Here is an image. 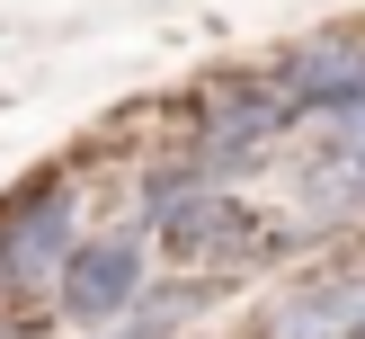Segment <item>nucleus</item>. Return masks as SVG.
Segmentation results:
<instances>
[{
	"instance_id": "obj_1",
	"label": "nucleus",
	"mask_w": 365,
	"mask_h": 339,
	"mask_svg": "<svg viewBox=\"0 0 365 339\" xmlns=\"http://www.w3.org/2000/svg\"><path fill=\"white\" fill-rule=\"evenodd\" d=\"M187 116H196V152L232 178V170H250L277 134H294L303 98L285 89V71H241V81H205Z\"/></svg>"
},
{
	"instance_id": "obj_2",
	"label": "nucleus",
	"mask_w": 365,
	"mask_h": 339,
	"mask_svg": "<svg viewBox=\"0 0 365 339\" xmlns=\"http://www.w3.org/2000/svg\"><path fill=\"white\" fill-rule=\"evenodd\" d=\"M53 285H63V321L107 330V321L143 295V232H98V241H71V259H63V277H53Z\"/></svg>"
},
{
	"instance_id": "obj_3",
	"label": "nucleus",
	"mask_w": 365,
	"mask_h": 339,
	"mask_svg": "<svg viewBox=\"0 0 365 339\" xmlns=\"http://www.w3.org/2000/svg\"><path fill=\"white\" fill-rule=\"evenodd\" d=\"M356 295H365V268L312 277V285H294V295L267 303V313L250 321V339H339V330H348V313H356Z\"/></svg>"
},
{
	"instance_id": "obj_4",
	"label": "nucleus",
	"mask_w": 365,
	"mask_h": 339,
	"mask_svg": "<svg viewBox=\"0 0 365 339\" xmlns=\"http://www.w3.org/2000/svg\"><path fill=\"white\" fill-rule=\"evenodd\" d=\"M160 241H170V259H214V250L250 241V206L214 178V188H187L178 206H160Z\"/></svg>"
},
{
	"instance_id": "obj_5",
	"label": "nucleus",
	"mask_w": 365,
	"mask_h": 339,
	"mask_svg": "<svg viewBox=\"0 0 365 339\" xmlns=\"http://www.w3.org/2000/svg\"><path fill=\"white\" fill-rule=\"evenodd\" d=\"M303 206H312V223H348L365 214V152H339V143H321V161L294 178Z\"/></svg>"
},
{
	"instance_id": "obj_6",
	"label": "nucleus",
	"mask_w": 365,
	"mask_h": 339,
	"mask_svg": "<svg viewBox=\"0 0 365 339\" xmlns=\"http://www.w3.org/2000/svg\"><path fill=\"white\" fill-rule=\"evenodd\" d=\"M312 134H321V143H339V152H365V81H356V89H339L330 107H312Z\"/></svg>"
},
{
	"instance_id": "obj_7",
	"label": "nucleus",
	"mask_w": 365,
	"mask_h": 339,
	"mask_svg": "<svg viewBox=\"0 0 365 339\" xmlns=\"http://www.w3.org/2000/svg\"><path fill=\"white\" fill-rule=\"evenodd\" d=\"M0 339H36V321H18V313H0Z\"/></svg>"
}]
</instances>
